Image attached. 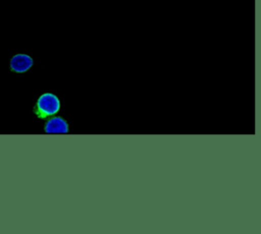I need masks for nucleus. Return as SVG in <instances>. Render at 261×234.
<instances>
[{"label": "nucleus", "instance_id": "nucleus-1", "mask_svg": "<svg viewBox=\"0 0 261 234\" xmlns=\"http://www.w3.org/2000/svg\"><path fill=\"white\" fill-rule=\"evenodd\" d=\"M60 110V101L52 93H45L39 97L34 107V114L40 119L55 115Z\"/></svg>", "mask_w": 261, "mask_h": 234}, {"label": "nucleus", "instance_id": "nucleus-2", "mask_svg": "<svg viewBox=\"0 0 261 234\" xmlns=\"http://www.w3.org/2000/svg\"><path fill=\"white\" fill-rule=\"evenodd\" d=\"M33 58L27 54H16L10 59V69L16 73H23L33 66Z\"/></svg>", "mask_w": 261, "mask_h": 234}, {"label": "nucleus", "instance_id": "nucleus-3", "mask_svg": "<svg viewBox=\"0 0 261 234\" xmlns=\"http://www.w3.org/2000/svg\"><path fill=\"white\" fill-rule=\"evenodd\" d=\"M44 131L46 133H67L68 124L62 117L54 116L46 121Z\"/></svg>", "mask_w": 261, "mask_h": 234}]
</instances>
